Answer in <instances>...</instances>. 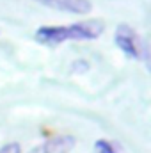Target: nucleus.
<instances>
[{"label":"nucleus","instance_id":"nucleus-2","mask_svg":"<svg viewBox=\"0 0 151 153\" xmlns=\"http://www.w3.org/2000/svg\"><path fill=\"white\" fill-rule=\"evenodd\" d=\"M115 43L130 57H133V59H142L144 57V52H146L144 43L137 36V32L133 29H130L128 25H119L117 27V30H115Z\"/></svg>","mask_w":151,"mask_h":153},{"label":"nucleus","instance_id":"nucleus-6","mask_svg":"<svg viewBox=\"0 0 151 153\" xmlns=\"http://www.w3.org/2000/svg\"><path fill=\"white\" fill-rule=\"evenodd\" d=\"M0 153H21V150H20V146L16 143H13V144H5L0 150Z\"/></svg>","mask_w":151,"mask_h":153},{"label":"nucleus","instance_id":"nucleus-5","mask_svg":"<svg viewBox=\"0 0 151 153\" xmlns=\"http://www.w3.org/2000/svg\"><path fill=\"white\" fill-rule=\"evenodd\" d=\"M94 150H96V153H115V148L109 141H98L94 144Z\"/></svg>","mask_w":151,"mask_h":153},{"label":"nucleus","instance_id":"nucleus-4","mask_svg":"<svg viewBox=\"0 0 151 153\" xmlns=\"http://www.w3.org/2000/svg\"><path fill=\"white\" fill-rule=\"evenodd\" d=\"M36 2L46 7L64 11V13H73V14H87L93 9L89 0H36Z\"/></svg>","mask_w":151,"mask_h":153},{"label":"nucleus","instance_id":"nucleus-3","mask_svg":"<svg viewBox=\"0 0 151 153\" xmlns=\"http://www.w3.org/2000/svg\"><path fill=\"white\" fill-rule=\"evenodd\" d=\"M75 146V137L71 135H57L53 139L44 141L36 148H32L29 153H70Z\"/></svg>","mask_w":151,"mask_h":153},{"label":"nucleus","instance_id":"nucleus-1","mask_svg":"<svg viewBox=\"0 0 151 153\" xmlns=\"http://www.w3.org/2000/svg\"><path fill=\"white\" fill-rule=\"evenodd\" d=\"M103 32V23L100 20H87L78 22L68 27H41L36 32V38L44 45H59L64 41H84V39H96Z\"/></svg>","mask_w":151,"mask_h":153}]
</instances>
